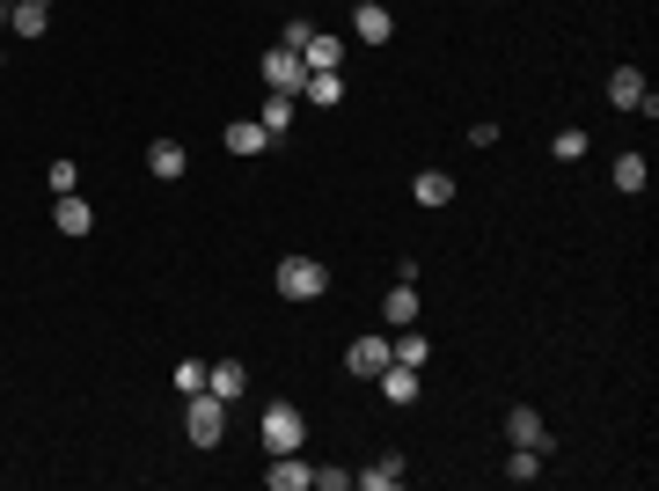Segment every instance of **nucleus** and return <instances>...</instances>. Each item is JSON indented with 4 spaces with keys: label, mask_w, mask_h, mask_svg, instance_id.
Segmentation results:
<instances>
[{
    "label": "nucleus",
    "mask_w": 659,
    "mask_h": 491,
    "mask_svg": "<svg viewBox=\"0 0 659 491\" xmlns=\"http://www.w3.org/2000/svg\"><path fill=\"white\" fill-rule=\"evenodd\" d=\"M308 477H316V469L301 463V447H293V455H271V469H264L271 491H308Z\"/></svg>",
    "instance_id": "9b49d317"
},
{
    "label": "nucleus",
    "mask_w": 659,
    "mask_h": 491,
    "mask_svg": "<svg viewBox=\"0 0 659 491\" xmlns=\"http://www.w3.org/2000/svg\"><path fill=\"white\" fill-rule=\"evenodd\" d=\"M205 389H213L220 404H235V396L249 389V367H243V360H220V367H205Z\"/></svg>",
    "instance_id": "ddd939ff"
},
{
    "label": "nucleus",
    "mask_w": 659,
    "mask_h": 491,
    "mask_svg": "<svg viewBox=\"0 0 659 491\" xmlns=\"http://www.w3.org/2000/svg\"><path fill=\"white\" fill-rule=\"evenodd\" d=\"M536 477H542V455L536 447H513L506 455V484H536Z\"/></svg>",
    "instance_id": "4be33fe9"
},
{
    "label": "nucleus",
    "mask_w": 659,
    "mask_h": 491,
    "mask_svg": "<svg viewBox=\"0 0 659 491\" xmlns=\"http://www.w3.org/2000/svg\"><path fill=\"white\" fill-rule=\"evenodd\" d=\"M257 433H264V455H293V447L308 441V418L293 411V404H271V411H264V425H257Z\"/></svg>",
    "instance_id": "7ed1b4c3"
},
{
    "label": "nucleus",
    "mask_w": 659,
    "mask_h": 491,
    "mask_svg": "<svg viewBox=\"0 0 659 491\" xmlns=\"http://www.w3.org/2000/svg\"><path fill=\"white\" fill-rule=\"evenodd\" d=\"M51 221H59V235H89L96 227V206L81 191H67V198H51Z\"/></svg>",
    "instance_id": "1a4fd4ad"
},
{
    "label": "nucleus",
    "mask_w": 659,
    "mask_h": 491,
    "mask_svg": "<svg viewBox=\"0 0 659 491\" xmlns=\"http://www.w3.org/2000/svg\"><path fill=\"white\" fill-rule=\"evenodd\" d=\"M257 125H264L271 140H286V132H293V96H279V89H264V110H257Z\"/></svg>",
    "instance_id": "6ab92c4d"
},
{
    "label": "nucleus",
    "mask_w": 659,
    "mask_h": 491,
    "mask_svg": "<svg viewBox=\"0 0 659 491\" xmlns=\"http://www.w3.org/2000/svg\"><path fill=\"white\" fill-rule=\"evenodd\" d=\"M8 8H15V0H0V15H8Z\"/></svg>",
    "instance_id": "c85d7f7f"
},
{
    "label": "nucleus",
    "mask_w": 659,
    "mask_h": 491,
    "mask_svg": "<svg viewBox=\"0 0 659 491\" xmlns=\"http://www.w3.org/2000/svg\"><path fill=\"white\" fill-rule=\"evenodd\" d=\"M645 96H652V89H645L637 67H615V74H609V103H615V110H637Z\"/></svg>",
    "instance_id": "dca6fc26"
},
{
    "label": "nucleus",
    "mask_w": 659,
    "mask_h": 491,
    "mask_svg": "<svg viewBox=\"0 0 659 491\" xmlns=\"http://www.w3.org/2000/svg\"><path fill=\"white\" fill-rule=\"evenodd\" d=\"M609 184H615V191H645V184H652V169H645V154H615V176H609Z\"/></svg>",
    "instance_id": "412c9836"
},
{
    "label": "nucleus",
    "mask_w": 659,
    "mask_h": 491,
    "mask_svg": "<svg viewBox=\"0 0 659 491\" xmlns=\"http://www.w3.org/2000/svg\"><path fill=\"white\" fill-rule=\"evenodd\" d=\"M301 96H308V103H338L344 81H338V74H308V81H301Z\"/></svg>",
    "instance_id": "5701e85b"
},
{
    "label": "nucleus",
    "mask_w": 659,
    "mask_h": 491,
    "mask_svg": "<svg viewBox=\"0 0 659 491\" xmlns=\"http://www.w3.org/2000/svg\"><path fill=\"white\" fill-rule=\"evenodd\" d=\"M550 154H557V162H579V154H586V132H579V125H564L557 140H550Z\"/></svg>",
    "instance_id": "b1692460"
},
{
    "label": "nucleus",
    "mask_w": 659,
    "mask_h": 491,
    "mask_svg": "<svg viewBox=\"0 0 659 491\" xmlns=\"http://www.w3.org/2000/svg\"><path fill=\"white\" fill-rule=\"evenodd\" d=\"M301 59H308V74H338L344 67V37L338 30H316V37L301 45Z\"/></svg>",
    "instance_id": "6e6552de"
},
{
    "label": "nucleus",
    "mask_w": 659,
    "mask_h": 491,
    "mask_svg": "<svg viewBox=\"0 0 659 491\" xmlns=\"http://www.w3.org/2000/svg\"><path fill=\"white\" fill-rule=\"evenodd\" d=\"M506 441L513 447H536V455H557V433H550L542 411H528V404H513V411H506Z\"/></svg>",
    "instance_id": "39448f33"
},
{
    "label": "nucleus",
    "mask_w": 659,
    "mask_h": 491,
    "mask_svg": "<svg viewBox=\"0 0 659 491\" xmlns=\"http://www.w3.org/2000/svg\"><path fill=\"white\" fill-rule=\"evenodd\" d=\"M403 477H411V463H403V455H374V463L360 469V484H366V491H396Z\"/></svg>",
    "instance_id": "4468645a"
},
{
    "label": "nucleus",
    "mask_w": 659,
    "mask_h": 491,
    "mask_svg": "<svg viewBox=\"0 0 659 491\" xmlns=\"http://www.w3.org/2000/svg\"><path fill=\"white\" fill-rule=\"evenodd\" d=\"M51 198H67V191H81V169H73V162H67V154H59V162H51Z\"/></svg>",
    "instance_id": "393cba45"
},
{
    "label": "nucleus",
    "mask_w": 659,
    "mask_h": 491,
    "mask_svg": "<svg viewBox=\"0 0 659 491\" xmlns=\"http://www.w3.org/2000/svg\"><path fill=\"white\" fill-rule=\"evenodd\" d=\"M264 148H271V132L257 118H235V125H227V154H264Z\"/></svg>",
    "instance_id": "aec40b11"
},
{
    "label": "nucleus",
    "mask_w": 659,
    "mask_h": 491,
    "mask_svg": "<svg viewBox=\"0 0 659 491\" xmlns=\"http://www.w3.org/2000/svg\"><path fill=\"white\" fill-rule=\"evenodd\" d=\"M205 389V360H176V396H198Z\"/></svg>",
    "instance_id": "a878e982"
},
{
    "label": "nucleus",
    "mask_w": 659,
    "mask_h": 491,
    "mask_svg": "<svg viewBox=\"0 0 659 491\" xmlns=\"http://www.w3.org/2000/svg\"><path fill=\"white\" fill-rule=\"evenodd\" d=\"M301 81H308V59L293 45H271L264 51V89H279V96H301Z\"/></svg>",
    "instance_id": "20e7f679"
},
{
    "label": "nucleus",
    "mask_w": 659,
    "mask_h": 491,
    "mask_svg": "<svg viewBox=\"0 0 659 491\" xmlns=\"http://www.w3.org/2000/svg\"><path fill=\"white\" fill-rule=\"evenodd\" d=\"M411 198H417V206H433V213H439V206H455V176H447V169H417Z\"/></svg>",
    "instance_id": "2eb2a0df"
},
{
    "label": "nucleus",
    "mask_w": 659,
    "mask_h": 491,
    "mask_svg": "<svg viewBox=\"0 0 659 491\" xmlns=\"http://www.w3.org/2000/svg\"><path fill=\"white\" fill-rule=\"evenodd\" d=\"M308 484H322V491H352V469H316Z\"/></svg>",
    "instance_id": "cd10ccee"
},
{
    "label": "nucleus",
    "mask_w": 659,
    "mask_h": 491,
    "mask_svg": "<svg viewBox=\"0 0 659 491\" xmlns=\"http://www.w3.org/2000/svg\"><path fill=\"white\" fill-rule=\"evenodd\" d=\"M381 323H389V330H411L417 323V279H403L396 294H381Z\"/></svg>",
    "instance_id": "f8f14e48"
},
{
    "label": "nucleus",
    "mask_w": 659,
    "mask_h": 491,
    "mask_svg": "<svg viewBox=\"0 0 659 491\" xmlns=\"http://www.w3.org/2000/svg\"><path fill=\"white\" fill-rule=\"evenodd\" d=\"M352 30H360V45H389L396 37V15L381 0H352Z\"/></svg>",
    "instance_id": "423d86ee"
},
{
    "label": "nucleus",
    "mask_w": 659,
    "mask_h": 491,
    "mask_svg": "<svg viewBox=\"0 0 659 491\" xmlns=\"http://www.w3.org/2000/svg\"><path fill=\"white\" fill-rule=\"evenodd\" d=\"M8 30H15V37H45L51 8H45V0H15V8H8Z\"/></svg>",
    "instance_id": "f3484780"
},
{
    "label": "nucleus",
    "mask_w": 659,
    "mask_h": 491,
    "mask_svg": "<svg viewBox=\"0 0 659 491\" xmlns=\"http://www.w3.org/2000/svg\"><path fill=\"white\" fill-rule=\"evenodd\" d=\"M184 441H191V447H220V441H227V404H220L213 389L184 396Z\"/></svg>",
    "instance_id": "f03ea898"
},
{
    "label": "nucleus",
    "mask_w": 659,
    "mask_h": 491,
    "mask_svg": "<svg viewBox=\"0 0 659 491\" xmlns=\"http://www.w3.org/2000/svg\"><path fill=\"white\" fill-rule=\"evenodd\" d=\"M374 382H381V396H389L396 411H411V404H417V367H403V360H389Z\"/></svg>",
    "instance_id": "9d476101"
},
{
    "label": "nucleus",
    "mask_w": 659,
    "mask_h": 491,
    "mask_svg": "<svg viewBox=\"0 0 659 491\" xmlns=\"http://www.w3.org/2000/svg\"><path fill=\"white\" fill-rule=\"evenodd\" d=\"M184 169H191V162H184V148H176V140H154V148H146V176H162V184H176Z\"/></svg>",
    "instance_id": "a211bd4d"
},
{
    "label": "nucleus",
    "mask_w": 659,
    "mask_h": 491,
    "mask_svg": "<svg viewBox=\"0 0 659 491\" xmlns=\"http://www.w3.org/2000/svg\"><path fill=\"white\" fill-rule=\"evenodd\" d=\"M308 37H316V15H286V30H279V45H293V51H301Z\"/></svg>",
    "instance_id": "bb28decb"
},
{
    "label": "nucleus",
    "mask_w": 659,
    "mask_h": 491,
    "mask_svg": "<svg viewBox=\"0 0 659 491\" xmlns=\"http://www.w3.org/2000/svg\"><path fill=\"white\" fill-rule=\"evenodd\" d=\"M271 287H279L286 301H322L330 294V265H322V257H279Z\"/></svg>",
    "instance_id": "f257e3e1"
},
{
    "label": "nucleus",
    "mask_w": 659,
    "mask_h": 491,
    "mask_svg": "<svg viewBox=\"0 0 659 491\" xmlns=\"http://www.w3.org/2000/svg\"><path fill=\"white\" fill-rule=\"evenodd\" d=\"M344 367L360 374V382H374V374L389 367V338H352L344 344Z\"/></svg>",
    "instance_id": "0eeeda50"
}]
</instances>
